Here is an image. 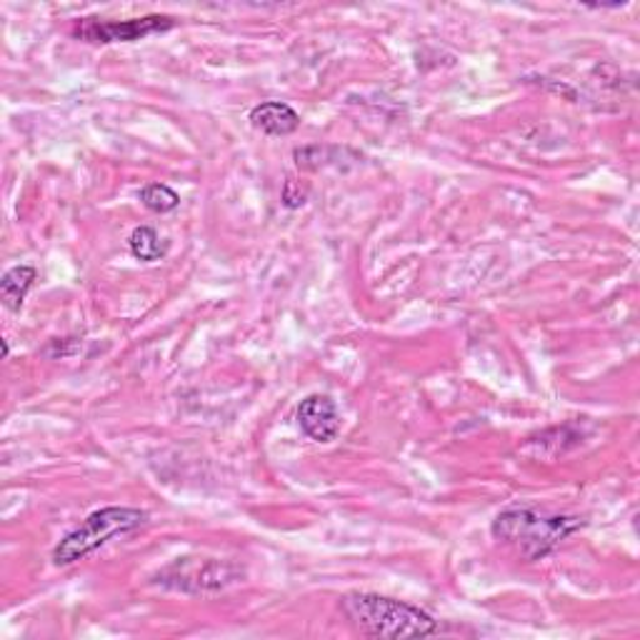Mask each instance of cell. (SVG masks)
<instances>
[{
  "mask_svg": "<svg viewBox=\"0 0 640 640\" xmlns=\"http://www.w3.org/2000/svg\"><path fill=\"white\" fill-rule=\"evenodd\" d=\"M348 623L366 638H426L438 636L440 623L426 610L378 593H348L341 598Z\"/></svg>",
  "mask_w": 640,
  "mask_h": 640,
  "instance_id": "cell-1",
  "label": "cell"
},
{
  "mask_svg": "<svg viewBox=\"0 0 640 640\" xmlns=\"http://www.w3.org/2000/svg\"><path fill=\"white\" fill-rule=\"evenodd\" d=\"M578 528H583L580 518L546 516L530 508H510L498 514L494 526H490V534L514 548L520 558L540 560L553 553Z\"/></svg>",
  "mask_w": 640,
  "mask_h": 640,
  "instance_id": "cell-2",
  "label": "cell"
},
{
  "mask_svg": "<svg viewBox=\"0 0 640 640\" xmlns=\"http://www.w3.org/2000/svg\"><path fill=\"white\" fill-rule=\"evenodd\" d=\"M148 520V514L138 508H121V506H108L95 510V514L88 516L81 526L73 528L61 544L53 550V563L61 566H73L78 560H83L85 556H91L93 550L103 548L108 540H113L115 536H125L131 530L141 528Z\"/></svg>",
  "mask_w": 640,
  "mask_h": 640,
  "instance_id": "cell-3",
  "label": "cell"
},
{
  "mask_svg": "<svg viewBox=\"0 0 640 640\" xmlns=\"http://www.w3.org/2000/svg\"><path fill=\"white\" fill-rule=\"evenodd\" d=\"M243 578V570L228 560L215 558H183L158 573V583L181 593L211 596L231 588Z\"/></svg>",
  "mask_w": 640,
  "mask_h": 640,
  "instance_id": "cell-4",
  "label": "cell"
},
{
  "mask_svg": "<svg viewBox=\"0 0 640 640\" xmlns=\"http://www.w3.org/2000/svg\"><path fill=\"white\" fill-rule=\"evenodd\" d=\"M175 21L171 16H145L131 18V21H98V18H83L75 21L73 35L78 41L108 45V43H135L148 35H158L171 31Z\"/></svg>",
  "mask_w": 640,
  "mask_h": 640,
  "instance_id": "cell-5",
  "label": "cell"
},
{
  "mask_svg": "<svg viewBox=\"0 0 640 640\" xmlns=\"http://www.w3.org/2000/svg\"><path fill=\"white\" fill-rule=\"evenodd\" d=\"M295 418H298V426L305 436L315 443H331L341 433V413L336 400L331 396H321V393L303 398Z\"/></svg>",
  "mask_w": 640,
  "mask_h": 640,
  "instance_id": "cell-6",
  "label": "cell"
},
{
  "mask_svg": "<svg viewBox=\"0 0 640 640\" xmlns=\"http://www.w3.org/2000/svg\"><path fill=\"white\" fill-rule=\"evenodd\" d=\"M251 125L265 135H291L301 128V115L288 103L268 101L253 108Z\"/></svg>",
  "mask_w": 640,
  "mask_h": 640,
  "instance_id": "cell-7",
  "label": "cell"
},
{
  "mask_svg": "<svg viewBox=\"0 0 640 640\" xmlns=\"http://www.w3.org/2000/svg\"><path fill=\"white\" fill-rule=\"evenodd\" d=\"M35 281L38 271L33 265H16V268L6 271L3 278H0V298H3L6 308L13 313L21 311L26 295L33 288Z\"/></svg>",
  "mask_w": 640,
  "mask_h": 640,
  "instance_id": "cell-8",
  "label": "cell"
},
{
  "mask_svg": "<svg viewBox=\"0 0 640 640\" xmlns=\"http://www.w3.org/2000/svg\"><path fill=\"white\" fill-rule=\"evenodd\" d=\"M128 248H131L135 258L143 263L161 261L165 255V243L161 241L158 231L151 228V225H141V228H135L131 233V238H128Z\"/></svg>",
  "mask_w": 640,
  "mask_h": 640,
  "instance_id": "cell-9",
  "label": "cell"
},
{
  "mask_svg": "<svg viewBox=\"0 0 640 640\" xmlns=\"http://www.w3.org/2000/svg\"><path fill=\"white\" fill-rule=\"evenodd\" d=\"M138 199L153 213H171L181 205V195L165 183H148L145 189L138 193Z\"/></svg>",
  "mask_w": 640,
  "mask_h": 640,
  "instance_id": "cell-10",
  "label": "cell"
},
{
  "mask_svg": "<svg viewBox=\"0 0 640 640\" xmlns=\"http://www.w3.org/2000/svg\"><path fill=\"white\" fill-rule=\"evenodd\" d=\"M308 199V189H301L298 181H285L283 185V205L285 209H301Z\"/></svg>",
  "mask_w": 640,
  "mask_h": 640,
  "instance_id": "cell-11",
  "label": "cell"
},
{
  "mask_svg": "<svg viewBox=\"0 0 640 640\" xmlns=\"http://www.w3.org/2000/svg\"><path fill=\"white\" fill-rule=\"evenodd\" d=\"M0 343H3V358H8V356H11V346H8V341H6V338L0 341Z\"/></svg>",
  "mask_w": 640,
  "mask_h": 640,
  "instance_id": "cell-12",
  "label": "cell"
}]
</instances>
